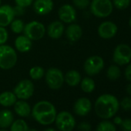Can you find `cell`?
Wrapping results in <instances>:
<instances>
[{
    "label": "cell",
    "mask_w": 131,
    "mask_h": 131,
    "mask_svg": "<svg viewBox=\"0 0 131 131\" xmlns=\"http://www.w3.org/2000/svg\"><path fill=\"white\" fill-rule=\"evenodd\" d=\"M119 108V102L118 99L109 93L100 96L94 104L96 114L101 119H108L112 118Z\"/></svg>",
    "instance_id": "6da1fadb"
},
{
    "label": "cell",
    "mask_w": 131,
    "mask_h": 131,
    "mask_svg": "<svg viewBox=\"0 0 131 131\" xmlns=\"http://www.w3.org/2000/svg\"><path fill=\"white\" fill-rule=\"evenodd\" d=\"M32 116L41 125L48 126L55 122L57 111L55 106L46 100L36 103L32 109Z\"/></svg>",
    "instance_id": "7a4b0ae2"
},
{
    "label": "cell",
    "mask_w": 131,
    "mask_h": 131,
    "mask_svg": "<svg viewBox=\"0 0 131 131\" xmlns=\"http://www.w3.org/2000/svg\"><path fill=\"white\" fill-rule=\"evenodd\" d=\"M17 62V54L16 50L10 46H0V68L8 70L15 67Z\"/></svg>",
    "instance_id": "3957f363"
},
{
    "label": "cell",
    "mask_w": 131,
    "mask_h": 131,
    "mask_svg": "<svg viewBox=\"0 0 131 131\" xmlns=\"http://www.w3.org/2000/svg\"><path fill=\"white\" fill-rule=\"evenodd\" d=\"M90 6L91 13L98 18H106L113 10L111 0H93Z\"/></svg>",
    "instance_id": "277c9868"
},
{
    "label": "cell",
    "mask_w": 131,
    "mask_h": 131,
    "mask_svg": "<svg viewBox=\"0 0 131 131\" xmlns=\"http://www.w3.org/2000/svg\"><path fill=\"white\" fill-rule=\"evenodd\" d=\"M55 123L60 131H73L76 126V119L70 113L62 111L57 113Z\"/></svg>",
    "instance_id": "5b68a950"
},
{
    "label": "cell",
    "mask_w": 131,
    "mask_h": 131,
    "mask_svg": "<svg viewBox=\"0 0 131 131\" xmlns=\"http://www.w3.org/2000/svg\"><path fill=\"white\" fill-rule=\"evenodd\" d=\"M45 79L47 86L52 90H59L64 83V75L62 72L55 67L49 68L45 73Z\"/></svg>",
    "instance_id": "8992f818"
},
{
    "label": "cell",
    "mask_w": 131,
    "mask_h": 131,
    "mask_svg": "<svg viewBox=\"0 0 131 131\" xmlns=\"http://www.w3.org/2000/svg\"><path fill=\"white\" fill-rule=\"evenodd\" d=\"M113 60L118 66L129 64L131 61L130 46L124 43L117 45L113 53Z\"/></svg>",
    "instance_id": "52a82bcc"
},
{
    "label": "cell",
    "mask_w": 131,
    "mask_h": 131,
    "mask_svg": "<svg viewBox=\"0 0 131 131\" xmlns=\"http://www.w3.org/2000/svg\"><path fill=\"white\" fill-rule=\"evenodd\" d=\"M23 32L31 40H39L44 37L46 28L42 23L32 21L25 25Z\"/></svg>",
    "instance_id": "ba28073f"
},
{
    "label": "cell",
    "mask_w": 131,
    "mask_h": 131,
    "mask_svg": "<svg viewBox=\"0 0 131 131\" xmlns=\"http://www.w3.org/2000/svg\"><path fill=\"white\" fill-rule=\"evenodd\" d=\"M104 67V60L101 56H92L86 59L84 62V71L90 76L93 77L100 73Z\"/></svg>",
    "instance_id": "9c48e42d"
},
{
    "label": "cell",
    "mask_w": 131,
    "mask_h": 131,
    "mask_svg": "<svg viewBox=\"0 0 131 131\" xmlns=\"http://www.w3.org/2000/svg\"><path fill=\"white\" fill-rule=\"evenodd\" d=\"M13 93L19 100H28L34 93V84L29 80H23L17 83L13 90Z\"/></svg>",
    "instance_id": "30bf717a"
},
{
    "label": "cell",
    "mask_w": 131,
    "mask_h": 131,
    "mask_svg": "<svg viewBox=\"0 0 131 131\" xmlns=\"http://www.w3.org/2000/svg\"><path fill=\"white\" fill-rule=\"evenodd\" d=\"M98 35L103 39H110L113 38L118 31L117 26L111 21H105L98 27Z\"/></svg>",
    "instance_id": "8fae6325"
},
{
    "label": "cell",
    "mask_w": 131,
    "mask_h": 131,
    "mask_svg": "<svg viewBox=\"0 0 131 131\" xmlns=\"http://www.w3.org/2000/svg\"><path fill=\"white\" fill-rule=\"evenodd\" d=\"M58 16L61 22L65 23H71L76 20L77 12L73 6L66 4L59 8L58 11Z\"/></svg>",
    "instance_id": "7c38bea8"
},
{
    "label": "cell",
    "mask_w": 131,
    "mask_h": 131,
    "mask_svg": "<svg viewBox=\"0 0 131 131\" xmlns=\"http://www.w3.org/2000/svg\"><path fill=\"white\" fill-rule=\"evenodd\" d=\"M92 109V103L86 97L79 98L74 103L73 111L74 113L80 116H86Z\"/></svg>",
    "instance_id": "4fadbf2b"
},
{
    "label": "cell",
    "mask_w": 131,
    "mask_h": 131,
    "mask_svg": "<svg viewBox=\"0 0 131 131\" xmlns=\"http://www.w3.org/2000/svg\"><path fill=\"white\" fill-rule=\"evenodd\" d=\"M15 15L13 8L9 5L0 6V26L6 27L13 22Z\"/></svg>",
    "instance_id": "5bb4252c"
},
{
    "label": "cell",
    "mask_w": 131,
    "mask_h": 131,
    "mask_svg": "<svg viewBox=\"0 0 131 131\" xmlns=\"http://www.w3.org/2000/svg\"><path fill=\"white\" fill-rule=\"evenodd\" d=\"M53 9L52 0H36L33 3V9L40 16L49 14Z\"/></svg>",
    "instance_id": "9a60e30c"
},
{
    "label": "cell",
    "mask_w": 131,
    "mask_h": 131,
    "mask_svg": "<svg viewBox=\"0 0 131 131\" xmlns=\"http://www.w3.org/2000/svg\"><path fill=\"white\" fill-rule=\"evenodd\" d=\"M64 32V26L60 21H54L48 26L47 34L52 39H59Z\"/></svg>",
    "instance_id": "2e32d148"
},
{
    "label": "cell",
    "mask_w": 131,
    "mask_h": 131,
    "mask_svg": "<svg viewBox=\"0 0 131 131\" xmlns=\"http://www.w3.org/2000/svg\"><path fill=\"white\" fill-rule=\"evenodd\" d=\"M83 35V29L78 24H71L66 29V36L69 41L73 42L78 41Z\"/></svg>",
    "instance_id": "e0dca14e"
},
{
    "label": "cell",
    "mask_w": 131,
    "mask_h": 131,
    "mask_svg": "<svg viewBox=\"0 0 131 131\" xmlns=\"http://www.w3.org/2000/svg\"><path fill=\"white\" fill-rule=\"evenodd\" d=\"M14 110L21 117H27L31 114L32 109L30 105L23 100H19L14 104Z\"/></svg>",
    "instance_id": "ac0fdd59"
},
{
    "label": "cell",
    "mask_w": 131,
    "mask_h": 131,
    "mask_svg": "<svg viewBox=\"0 0 131 131\" xmlns=\"http://www.w3.org/2000/svg\"><path fill=\"white\" fill-rule=\"evenodd\" d=\"M15 46L20 52H29L32 48V40L25 35L19 36L15 40Z\"/></svg>",
    "instance_id": "d6986e66"
},
{
    "label": "cell",
    "mask_w": 131,
    "mask_h": 131,
    "mask_svg": "<svg viewBox=\"0 0 131 131\" xmlns=\"http://www.w3.org/2000/svg\"><path fill=\"white\" fill-rule=\"evenodd\" d=\"M14 121V116L11 110L4 109L0 110V128L7 129Z\"/></svg>",
    "instance_id": "ffe728a7"
},
{
    "label": "cell",
    "mask_w": 131,
    "mask_h": 131,
    "mask_svg": "<svg viewBox=\"0 0 131 131\" xmlns=\"http://www.w3.org/2000/svg\"><path fill=\"white\" fill-rule=\"evenodd\" d=\"M16 101L17 97L13 92L5 91L0 94V105L4 107L13 106Z\"/></svg>",
    "instance_id": "44dd1931"
},
{
    "label": "cell",
    "mask_w": 131,
    "mask_h": 131,
    "mask_svg": "<svg viewBox=\"0 0 131 131\" xmlns=\"http://www.w3.org/2000/svg\"><path fill=\"white\" fill-rule=\"evenodd\" d=\"M81 75L80 73L74 70H70L64 76V82L67 83L70 86H77L80 83Z\"/></svg>",
    "instance_id": "7402d4cb"
},
{
    "label": "cell",
    "mask_w": 131,
    "mask_h": 131,
    "mask_svg": "<svg viewBox=\"0 0 131 131\" xmlns=\"http://www.w3.org/2000/svg\"><path fill=\"white\" fill-rule=\"evenodd\" d=\"M80 86L84 93H90L95 90V82L90 77H85L80 81Z\"/></svg>",
    "instance_id": "603a6c76"
},
{
    "label": "cell",
    "mask_w": 131,
    "mask_h": 131,
    "mask_svg": "<svg viewBox=\"0 0 131 131\" xmlns=\"http://www.w3.org/2000/svg\"><path fill=\"white\" fill-rule=\"evenodd\" d=\"M121 75V71L118 65H111L106 70V77L109 80L113 81L119 78Z\"/></svg>",
    "instance_id": "cb8c5ba5"
},
{
    "label": "cell",
    "mask_w": 131,
    "mask_h": 131,
    "mask_svg": "<svg viewBox=\"0 0 131 131\" xmlns=\"http://www.w3.org/2000/svg\"><path fill=\"white\" fill-rule=\"evenodd\" d=\"M28 129V124L23 119H19L13 121L10 126V131H27Z\"/></svg>",
    "instance_id": "d4e9b609"
},
{
    "label": "cell",
    "mask_w": 131,
    "mask_h": 131,
    "mask_svg": "<svg viewBox=\"0 0 131 131\" xmlns=\"http://www.w3.org/2000/svg\"><path fill=\"white\" fill-rule=\"evenodd\" d=\"M96 131H116V128L113 123L104 119L97 125Z\"/></svg>",
    "instance_id": "484cf974"
},
{
    "label": "cell",
    "mask_w": 131,
    "mask_h": 131,
    "mask_svg": "<svg viewBox=\"0 0 131 131\" xmlns=\"http://www.w3.org/2000/svg\"><path fill=\"white\" fill-rule=\"evenodd\" d=\"M45 75V70L42 67H33L29 70V77L34 80L42 79Z\"/></svg>",
    "instance_id": "4316f807"
},
{
    "label": "cell",
    "mask_w": 131,
    "mask_h": 131,
    "mask_svg": "<svg viewBox=\"0 0 131 131\" xmlns=\"http://www.w3.org/2000/svg\"><path fill=\"white\" fill-rule=\"evenodd\" d=\"M11 30L16 34H19L23 32L25 24L21 19H13L10 23Z\"/></svg>",
    "instance_id": "83f0119b"
},
{
    "label": "cell",
    "mask_w": 131,
    "mask_h": 131,
    "mask_svg": "<svg viewBox=\"0 0 131 131\" xmlns=\"http://www.w3.org/2000/svg\"><path fill=\"white\" fill-rule=\"evenodd\" d=\"M131 0H113V5L117 9L123 10L128 8Z\"/></svg>",
    "instance_id": "f1b7e54d"
},
{
    "label": "cell",
    "mask_w": 131,
    "mask_h": 131,
    "mask_svg": "<svg viewBox=\"0 0 131 131\" xmlns=\"http://www.w3.org/2000/svg\"><path fill=\"white\" fill-rule=\"evenodd\" d=\"M73 5L80 9H85L90 5V0H73Z\"/></svg>",
    "instance_id": "f546056e"
},
{
    "label": "cell",
    "mask_w": 131,
    "mask_h": 131,
    "mask_svg": "<svg viewBox=\"0 0 131 131\" xmlns=\"http://www.w3.org/2000/svg\"><path fill=\"white\" fill-rule=\"evenodd\" d=\"M119 106H121L123 110H124L125 111L131 110V97L130 96L124 97L119 103Z\"/></svg>",
    "instance_id": "4dcf8cb0"
},
{
    "label": "cell",
    "mask_w": 131,
    "mask_h": 131,
    "mask_svg": "<svg viewBox=\"0 0 131 131\" xmlns=\"http://www.w3.org/2000/svg\"><path fill=\"white\" fill-rule=\"evenodd\" d=\"M9 34L5 27L0 26V46L5 44L8 40Z\"/></svg>",
    "instance_id": "1f68e13d"
},
{
    "label": "cell",
    "mask_w": 131,
    "mask_h": 131,
    "mask_svg": "<svg viewBox=\"0 0 131 131\" xmlns=\"http://www.w3.org/2000/svg\"><path fill=\"white\" fill-rule=\"evenodd\" d=\"M121 128L123 131H131V119H123Z\"/></svg>",
    "instance_id": "d6a6232c"
},
{
    "label": "cell",
    "mask_w": 131,
    "mask_h": 131,
    "mask_svg": "<svg viewBox=\"0 0 131 131\" xmlns=\"http://www.w3.org/2000/svg\"><path fill=\"white\" fill-rule=\"evenodd\" d=\"M16 6H19L23 8L30 6L33 3V0H15Z\"/></svg>",
    "instance_id": "836d02e7"
},
{
    "label": "cell",
    "mask_w": 131,
    "mask_h": 131,
    "mask_svg": "<svg viewBox=\"0 0 131 131\" xmlns=\"http://www.w3.org/2000/svg\"><path fill=\"white\" fill-rule=\"evenodd\" d=\"M91 128V125L87 122H82L78 125V129L80 131H90Z\"/></svg>",
    "instance_id": "e575fe53"
},
{
    "label": "cell",
    "mask_w": 131,
    "mask_h": 131,
    "mask_svg": "<svg viewBox=\"0 0 131 131\" xmlns=\"http://www.w3.org/2000/svg\"><path fill=\"white\" fill-rule=\"evenodd\" d=\"M124 76L128 81L131 82V63H129L126 67L124 71Z\"/></svg>",
    "instance_id": "d590c367"
},
{
    "label": "cell",
    "mask_w": 131,
    "mask_h": 131,
    "mask_svg": "<svg viewBox=\"0 0 131 131\" xmlns=\"http://www.w3.org/2000/svg\"><path fill=\"white\" fill-rule=\"evenodd\" d=\"M13 12H14L15 16H23L24 14V8L20 7L19 6H16L15 7H13Z\"/></svg>",
    "instance_id": "8d00e7d4"
},
{
    "label": "cell",
    "mask_w": 131,
    "mask_h": 131,
    "mask_svg": "<svg viewBox=\"0 0 131 131\" xmlns=\"http://www.w3.org/2000/svg\"><path fill=\"white\" fill-rule=\"evenodd\" d=\"M123 122V119L120 116H115L113 119V123L116 125H121Z\"/></svg>",
    "instance_id": "74e56055"
},
{
    "label": "cell",
    "mask_w": 131,
    "mask_h": 131,
    "mask_svg": "<svg viewBox=\"0 0 131 131\" xmlns=\"http://www.w3.org/2000/svg\"><path fill=\"white\" fill-rule=\"evenodd\" d=\"M126 92L129 96H131V83H129V84L126 86Z\"/></svg>",
    "instance_id": "f35d334b"
},
{
    "label": "cell",
    "mask_w": 131,
    "mask_h": 131,
    "mask_svg": "<svg viewBox=\"0 0 131 131\" xmlns=\"http://www.w3.org/2000/svg\"><path fill=\"white\" fill-rule=\"evenodd\" d=\"M43 131H58V130H56V129H54V128H51V127H49V128H46V129H45Z\"/></svg>",
    "instance_id": "ab89813d"
},
{
    "label": "cell",
    "mask_w": 131,
    "mask_h": 131,
    "mask_svg": "<svg viewBox=\"0 0 131 131\" xmlns=\"http://www.w3.org/2000/svg\"><path fill=\"white\" fill-rule=\"evenodd\" d=\"M27 131H38V130L36 129H29Z\"/></svg>",
    "instance_id": "60d3db41"
},
{
    "label": "cell",
    "mask_w": 131,
    "mask_h": 131,
    "mask_svg": "<svg viewBox=\"0 0 131 131\" xmlns=\"http://www.w3.org/2000/svg\"><path fill=\"white\" fill-rule=\"evenodd\" d=\"M129 27L131 28V17H130L129 19Z\"/></svg>",
    "instance_id": "b9f144b4"
},
{
    "label": "cell",
    "mask_w": 131,
    "mask_h": 131,
    "mask_svg": "<svg viewBox=\"0 0 131 131\" xmlns=\"http://www.w3.org/2000/svg\"><path fill=\"white\" fill-rule=\"evenodd\" d=\"M0 131H9L6 129H0Z\"/></svg>",
    "instance_id": "7bdbcfd3"
},
{
    "label": "cell",
    "mask_w": 131,
    "mask_h": 131,
    "mask_svg": "<svg viewBox=\"0 0 131 131\" xmlns=\"http://www.w3.org/2000/svg\"><path fill=\"white\" fill-rule=\"evenodd\" d=\"M1 3H2V0H0V6H1Z\"/></svg>",
    "instance_id": "ee69618b"
}]
</instances>
